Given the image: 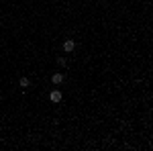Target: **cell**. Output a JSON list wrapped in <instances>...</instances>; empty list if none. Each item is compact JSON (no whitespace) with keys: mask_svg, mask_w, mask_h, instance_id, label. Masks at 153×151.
Segmentation results:
<instances>
[{"mask_svg":"<svg viewBox=\"0 0 153 151\" xmlns=\"http://www.w3.org/2000/svg\"><path fill=\"white\" fill-rule=\"evenodd\" d=\"M49 100H51V102H55V104H57V102H61V100H63V94H61V90H51V94H49Z\"/></svg>","mask_w":153,"mask_h":151,"instance_id":"1","label":"cell"},{"mask_svg":"<svg viewBox=\"0 0 153 151\" xmlns=\"http://www.w3.org/2000/svg\"><path fill=\"white\" fill-rule=\"evenodd\" d=\"M63 80H65V76H63L61 71H57V74H53V76H51V82H53L55 86H61V84H63Z\"/></svg>","mask_w":153,"mask_h":151,"instance_id":"2","label":"cell"},{"mask_svg":"<svg viewBox=\"0 0 153 151\" xmlns=\"http://www.w3.org/2000/svg\"><path fill=\"white\" fill-rule=\"evenodd\" d=\"M74 49H76V41H74V39H68V41L63 43V51H65V53H71Z\"/></svg>","mask_w":153,"mask_h":151,"instance_id":"3","label":"cell"},{"mask_svg":"<svg viewBox=\"0 0 153 151\" xmlns=\"http://www.w3.org/2000/svg\"><path fill=\"white\" fill-rule=\"evenodd\" d=\"M19 84H21V88H25V90H27V88H31V80H29V78H21Z\"/></svg>","mask_w":153,"mask_h":151,"instance_id":"4","label":"cell"},{"mask_svg":"<svg viewBox=\"0 0 153 151\" xmlns=\"http://www.w3.org/2000/svg\"><path fill=\"white\" fill-rule=\"evenodd\" d=\"M57 63H59V65H61V68H63V65L68 63V59H65V57H57Z\"/></svg>","mask_w":153,"mask_h":151,"instance_id":"5","label":"cell"}]
</instances>
